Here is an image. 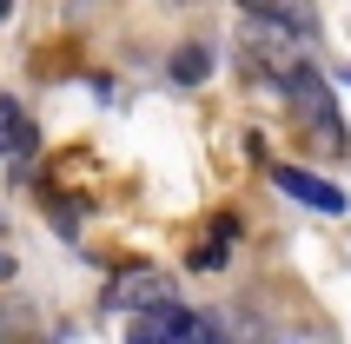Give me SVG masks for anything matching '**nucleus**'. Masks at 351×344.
I'll list each match as a JSON object with an SVG mask.
<instances>
[{
	"label": "nucleus",
	"instance_id": "nucleus-4",
	"mask_svg": "<svg viewBox=\"0 0 351 344\" xmlns=\"http://www.w3.org/2000/svg\"><path fill=\"white\" fill-rule=\"evenodd\" d=\"M272 186L285 192V199H298V206H312V212H345V192H338L332 179L305 172V166H272Z\"/></svg>",
	"mask_w": 351,
	"mask_h": 344
},
{
	"label": "nucleus",
	"instance_id": "nucleus-9",
	"mask_svg": "<svg viewBox=\"0 0 351 344\" xmlns=\"http://www.w3.org/2000/svg\"><path fill=\"white\" fill-rule=\"evenodd\" d=\"M278 344H338V338H325V331H292V338H278Z\"/></svg>",
	"mask_w": 351,
	"mask_h": 344
},
{
	"label": "nucleus",
	"instance_id": "nucleus-2",
	"mask_svg": "<svg viewBox=\"0 0 351 344\" xmlns=\"http://www.w3.org/2000/svg\"><path fill=\"white\" fill-rule=\"evenodd\" d=\"M126 344H232L219 331V318L206 311H186V305H159V311H139V325Z\"/></svg>",
	"mask_w": 351,
	"mask_h": 344
},
{
	"label": "nucleus",
	"instance_id": "nucleus-11",
	"mask_svg": "<svg viewBox=\"0 0 351 344\" xmlns=\"http://www.w3.org/2000/svg\"><path fill=\"white\" fill-rule=\"evenodd\" d=\"M7 14H14V0H0V20H7Z\"/></svg>",
	"mask_w": 351,
	"mask_h": 344
},
{
	"label": "nucleus",
	"instance_id": "nucleus-1",
	"mask_svg": "<svg viewBox=\"0 0 351 344\" xmlns=\"http://www.w3.org/2000/svg\"><path fill=\"white\" fill-rule=\"evenodd\" d=\"M272 86L285 93V106H292L298 119H305V133L325 146V153H345V119H338V106H332V93H325V79L305 66V60H292L285 73H272Z\"/></svg>",
	"mask_w": 351,
	"mask_h": 344
},
{
	"label": "nucleus",
	"instance_id": "nucleus-10",
	"mask_svg": "<svg viewBox=\"0 0 351 344\" xmlns=\"http://www.w3.org/2000/svg\"><path fill=\"white\" fill-rule=\"evenodd\" d=\"M7 278H14V258H7V251H0V285H7Z\"/></svg>",
	"mask_w": 351,
	"mask_h": 344
},
{
	"label": "nucleus",
	"instance_id": "nucleus-8",
	"mask_svg": "<svg viewBox=\"0 0 351 344\" xmlns=\"http://www.w3.org/2000/svg\"><path fill=\"white\" fill-rule=\"evenodd\" d=\"M206 73H213V53H206V47H179L173 53V79L179 86H199Z\"/></svg>",
	"mask_w": 351,
	"mask_h": 344
},
{
	"label": "nucleus",
	"instance_id": "nucleus-5",
	"mask_svg": "<svg viewBox=\"0 0 351 344\" xmlns=\"http://www.w3.org/2000/svg\"><path fill=\"white\" fill-rule=\"evenodd\" d=\"M258 27H272V34H292V40H312L318 34V14L312 0H239Z\"/></svg>",
	"mask_w": 351,
	"mask_h": 344
},
{
	"label": "nucleus",
	"instance_id": "nucleus-3",
	"mask_svg": "<svg viewBox=\"0 0 351 344\" xmlns=\"http://www.w3.org/2000/svg\"><path fill=\"white\" fill-rule=\"evenodd\" d=\"M106 305L113 311H159V305H173V285L153 265H133V271H119V285H106Z\"/></svg>",
	"mask_w": 351,
	"mask_h": 344
},
{
	"label": "nucleus",
	"instance_id": "nucleus-12",
	"mask_svg": "<svg viewBox=\"0 0 351 344\" xmlns=\"http://www.w3.org/2000/svg\"><path fill=\"white\" fill-rule=\"evenodd\" d=\"M345 79H351V73H345Z\"/></svg>",
	"mask_w": 351,
	"mask_h": 344
},
{
	"label": "nucleus",
	"instance_id": "nucleus-6",
	"mask_svg": "<svg viewBox=\"0 0 351 344\" xmlns=\"http://www.w3.org/2000/svg\"><path fill=\"white\" fill-rule=\"evenodd\" d=\"M40 153V133H34V119L20 113V99H7L0 93V166H27V159Z\"/></svg>",
	"mask_w": 351,
	"mask_h": 344
},
{
	"label": "nucleus",
	"instance_id": "nucleus-7",
	"mask_svg": "<svg viewBox=\"0 0 351 344\" xmlns=\"http://www.w3.org/2000/svg\"><path fill=\"white\" fill-rule=\"evenodd\" d=\"M232 238H239V219H232V212H219V219H213V238H206V245L193 251V271H213V265H226Z\"/></svg>",
	"mask_w": 351,
	"mask_h": 344
}]
</instances>
